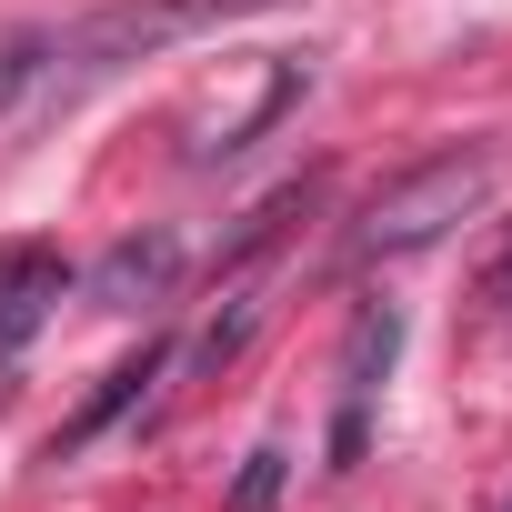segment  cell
I'll list each match as a JSON object with an SVG mask.
<instances>
[{
	"label": "cell",
	"instance_id": "obj_1",
	"mask_svg": "<svg viewBox=\"0 0 512 512\" xmlns=\"http://www.w3.org/2000/svg\"><path fill=\"white\" fill-rule=\"evenodd\" d=\"M282 0H101V11L61 21V31H21L0 51V121H51L71 111L81 91L121 81L131 61H161L201 31H231V21H262Z\"/></svg>",
	"mask_w": 512,
	"mask_h": 512
},
{
	"label": "cell",
	"instance_id": "obj_2",
	"mask_svg": "<svg viewBox=\"0 0 512 512\" xmlns=\"http://www.w3.org/2000/svg\"><path fill=\"white\" fill-rule=\"evenodd\" d=\"M492 181H502L492 151H442V161L382 181V191L362 201V221H352V262H412V251H432L452 221H472V211L492 201Z\"/></svg>",
	"mask_w": 512,
	"mask_h": 512
},
{
	"label": "cell",
	"instance_id": "obj_3",
	"mask_svg": "<svg viewBox=\"0 0 512 512\" xmlns=\"http://www.w3.org/2000/svg\"><path fill=\"white\" fill-rule=\"evenodd\" d=\"M61 282H71V262L51 241H11V251H0V352H21L41 332V312L61 302Z\"/></svg>",
	"mask_w": 512,
	"mask_h": 512
},
{
	"label": "cell",
	"instance_id": "obj_4",
	"mask_svg": "<svg viewBox=\"0 0 512 512\" xmlns=\"http://www.w3.org/2000/svg\"><path fill=\"white\" fill-rule=\"evenodd\" d=\"M392 342H402V312H392V302L352 322V352H342V422H332V462H352V452H362V412H372V382L392 372Z\"/></svg>",
	"mask_w": 512,
	"mask_h": 512
},
{
	"label": "cell",
	"instance_id": "obj_5",
	"mask_svg": "<svg viewBox=\"0 0 512 512\" xmlns=\"http://www.w3.org/2000/svg\"><path fill=\"white\" fill-rule=\"evenodd\" d=\"M171 272H181V241H171V231H141V241H111V251H101L91 292H101L111 312H141V302L171 292Z\"/></svg>",
	"mask_w": 512,
	"mask_h": 512
},
{
	"label": "cell",
	"instance_id": "obj_6",
	"mask_svg": "<svg viewBox=\"0 0 512 512\" xmlns=\"http://www.w3.org/2000/svg\"><path fill=\"white\" fill-rule=\"evenodd\" d=\"M161 362H171V342H141L131 362H111V372H101V392H91V402H81V412H71L61 432H51V462H61V452H81V442H91V432H101L111 412H131V402H141V392L161 382Z\"/></svg>",
	"mask_w": 512,
	"mask_h": 512
},
{
	"label": "cell",
	"instance_id": "obj_7",
	"mask_svg": "<svg viewBox=\"0 0 512 512\" xmlns=\"http://www.w3.org/2000/svg\"><path fill=\"white\" fill-rule=\"evenodd\" d=\"M272 492H282V442H262V452H251V472H241L231 512H272Z\"/></svg>",
	"mask_w": 512,
	"mask_h": 512
}]
</instances>
